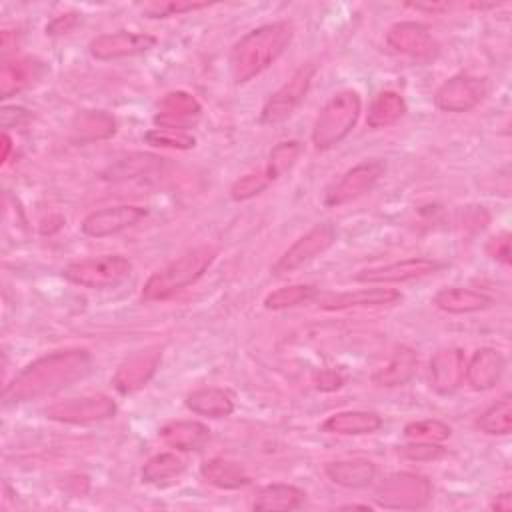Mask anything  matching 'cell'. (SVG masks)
Returning a JSON list of instances; mask_svg holds the SVG:
<instances>
[{
	"instance_id": "obj_16",
	"label": "cell",
	"mask_w": 512,
	"mask_h": 512,
	"mask_svg": "<svg viewBox=\"0 0 512 512\" xmlns=\"http://www.w3.org/2000/svg\"><path fill=\"white\" fill-rule=\"evenodd\" d=\"M202 112L200 102L184 90H172L158 102V112L154 114L156 128H170L186 132L198 120Z\"/></svg>"
},
{
	"instance_id": "obj_49",
	"label": "cell",
	"mask_w": 512,
	"mask_h": 512,
	"mask_svg": "<svg viewBox=\"0 0 512 512\" xmlns=\"http://www.w3.org/2000/svg\"><path fill=\"white\" fill-rule=\"evenodd\" d=\"M350 508H362V510H370V506H368V504H346V506H342V510H350Z\"/></svg>"
},
{
	"instance_id": "obj_28",
	"label": "cell",
	"mask_w": 512,
	"mask_h": 512,
	"mask_svg": "<svg viewBox=\"0 0 512 512\" xmlns=\"http://www.w3.org/2000/svg\"><path fill=\"white\" fill-rule=\"evenodd\" d=\"M186 408L198 416L208 418H226L234 412V400L230 392L216 386H206L190 392L186 396Z\"/></svg>"
},
{
	"instance_id": "obj_10",
	"label": "cell",
	"mask_w": 512,
	"mask_h": 512,
	"mask_svg": "<svg viewBox=\"0 0 512 512\" xmlns=\"http://www.w3.org/2000/svg\"><path fill=\"white\" fill-rule=\"evenodd\" d=\"M384 170H386V166L382 160H364V162L352 166L326 192L324 204L330 208H336V206L348 204V202L364 196L366 192H370L376 186V182L380 180Z\"/></svg>"
},
{
	"instance_id": "obj_20",
	"label": "cell",
	"mask_w": 512,
	"mask_h": 512,
	"mask_svg": "<svg viewBox=\"0 0 512 512\" xmlns=\"http://www.w3.org/2000/svg\"><path fill=\"white\" fill-rule=\"evenodd\" d=\"M418 356L410 346H396L382 366L372 374V382L380 388L404 386L416 372Z\"/></svg>"
},
{
	"instance_id": "obj_38",
	"label": "cell",
	"mask_w": 512,
	"mask_h": 512,
	"mask_svg": "<svg viewBox=\"0 0 512 512\" xmlns=\"http://www.w3.org/2000/svg\"><path fill=\"white\" fill-rule=\"evenodd\" d=\"M452 430L442 420H414L404 426V436L422 442H444L450 438Z\"/></svg>"
},
{
	"instance_id": "obj_43",
	"label": "cell",
	"mask_w": 512,
	"mask_h": 512,
	"mask_svg": "<svg viewBox=\"0 0 512 512\" xmlns=\"http://www.w3.org/2000/svg\"><path fill=\"white\" fill-rule=\"evenodd\" d=\"M76 14H62V16H56L48 26H46V34H66L68 30H72V26L76 24Z\"/></svg>"
},
{
	"instance_id": "obj_3",
	"label": "cell",
	"mask_w": 512,
	"mask_h": 512,
	"mask_svg": "<svg viewBox=\"0 0 512 512\" xmlns=\"http://www.w3.org/2000/svg\"><path fill=\"white\" fill-rule=\"evenodd\" d=\"M216 250L212 246H196L176 260L156 270L142 286V300L156 302L174 296L186 286L194 284L214 262Z\"/></svg>"
},
{
	"instance_id": "obj_4",
	"label": "cell",
	"mask_w": 512,
	"mask_h": 512,
	"mask_svg": "<svg viewBox=\"0 0 512 512\" xmlns=\"http://www.w3.org/2000/svg\"><path fill=\"white\" fill-rule=\"evenodd\" d=\"M362 112V100L356 90H340L320 108L312 126V144L316 150H330L340 144L356 126Z\"/></svg>"
},
{
	"instance_id": "obj_46",
	"label": "cell",
	"mask_w": 512,
	"mask_h": 512,
	"mask_svg": "<svg viewBox=\"0 0 512 512\" xmlns=\"http://www.w3.org/2000/svg\"><path fill=\"white\" fill-rule=\"evenodd\" d=\"M490 508L496 512H510L512 510V494L504 492V494L496 496V500L490 504Z\"/></svg>"
},
{
	"instance_id": "obj_40",
	"label": "cell",
	"mask_w": 512,
	"mask_h": 512,
	"mask_svg": "<svg viewBox=\"0 0 512 512\" xmlns=\"http://www.w3.org/2000/svg\"><path fill=\"white\" fill-rule=\"evenodd\" d=\"M212 6L210 2H190V0H172V2H146L140 6L142 14L148 18H168L184 12H194Z\"/></svg>"
},
{
	"instance_id": "obj_42",
	"label": "cell",
	"mask_w": 512,
	"mask_h": 512,
	"mask_svg": "<svg viewBox=\"0 0 512 512\" xmlns=\"http://www.w3.org/2000/svg\"><path fill=\"white\" fill-rule=\"evenodd\" d=\"M486 250H488V254H490L494 260H498V262H502V264H510V236H508V232H502V234L494 236V238L488 242Z\"/></svg>"
},
{
	"instance_id": "obj_24",
	"label": "cell",
	"mask_w": 512,
	"mask_h": 512,
	"mask_svg": "<svg viewBox=\"0 0 512 512\" xmlns=\"http://www.w3.org/2000/svg\"><path fill=\"white\" fill-rule=\"evenodd\" d=\"M400 292L394 288H362L354 292L336 294L320 304L324 310H350V308H374V306H388L400 300Z\"/></svg>"
},
{
	"instance_id": "obj_1",
	"label": "cell",
	"mask_w": 512,
	"mask_h": 512,
	"mask_svg": "<svg viewBox=\"0 0 512 512\" xmlns=\"http://www.w3.org/2000/svg\"><path fill=\"white\" fill-rule=\"evenodd\" d=\"M92 356L84 348L56 350L24 366L2 392L4 404H20L60 392L90 372Z\"/></svg>"
},
{
	"instance_id": "obj_33",
	"label": "cell",
	"mask_w": 512,
	"mask_h": 512,
	"mask_svg": "<svg viewBox=\"0 0 512 512\" xmlns=\"http://www.w3.org/2000/svg\"><path fill=\"white\" fill-rule=\"evenodd\" d=\"M160 160L162 158L146 154V152H134V154H128V156L116 160L114 164H110L102 172V178L104 180H112V182H122V180L138 178V176L154 170L160 164Z\"/></svg>"
},
{
	"instance_id": "obj_36",
	"label": "cell",
	"mask_w": 512,
	"mask_h": 512,
	"mask_svg": "<svg viewBox=\"0 0 512 512\" xmlns=\"http://www.w3.org/2000/svg\"><path fill=\"white\" fill-rule=\"evenodd\" d=\"M272 182H274V178L270 176V172H268L266 168L248 172V174L240 176L238 180H234V184L230 186V196H232V200H236V202L250 200V198L262 194Z\"/></svg>"
},
{
	"instance_id": "obj_25",
	"label": "cell",
	"mask_w": 512,
	"mask_h": 512,
	"mask_svg": "<svg viewBox=\"0 0 512 512\" xmlns=\"http://www.w3.org/2000/svg\"><path fill=\"white\" fill-rule=\"evenodd\" d=\"M432 302L436 308H440L448 314L480 312L494 304V300L488 294L472 290V288H462V286H450V288L438 290L434 294Z\"/></svg>"
},
{
	"instance_id": "obj_14",
	"label": "cell",
	"mask_w": 512,
	"mask_h": 512,
	"mask_svg": "<svg viewBox=\"0 0 512 512\" xmlns=\"http://www.w3.org/2000/svg\"><path fill=\"white\" fill-rule=\"evenodd\" d=\"M156 44V38L144 32L118 30L110 34H100L90 40L88 50L96 60H118L126 56H136L150 50Z\"/></svg>"
},
{
	"instance_id": "obj_32",
	"label": "cell",
	"mask_w": 512,
	"mask_h": 512,
	"mask_svg": "<svg viewBox=\"0 0 512 512\" xmlns=\"http://www.w3.org/2000/svg\"><path fill=\"white\" fill-rule=\"evenodd\" d=\"M184 470H186V462L176 452H160L146 460V464L140 470V476H142V482L146 484L162 486L180 478Z\"/></svg>"
},
{
	"instance_id": "obj_44",
	"label": "cell",
	"mask_w": 512,
	"mask_h": 512,
	"mask_svg": "<svg viewBox=\"0 0 512 512\" xmlns=\"http://www.w3.org/2000/svg\"><path fill=\"white\" fill-rule=\"evenodd\" d=\"M342 382H344V378H342L338 372H334V370H324V372H320V376L316 378V388H318V390H336V388L342 386Z\"/></svg>"
},
{
	"instance_id": "obj_27",
	"label": "cell",
	"mask_w": 512,
	"mask_h": 512,
	"mask_svg": "<svg viewBox=\"0 0 512 512\" xmlns=\"http://www.w3.org/2000/svg\"><path fill=\"white\" fill-rule=\"evenodd\" d=\"M200 476L206 484L220 490H238L250 482L244 466L228 458H210L200 466Z\"/></svg>"
},
{
	"instance_id": "obj_12",
	"label": "cell",
	"mask_w": 512,
	"mask_h": 512,
	"mask_svg": "<svg viewBox=\"0 0 512 512\" xmlns=\"http://www.w3.org/2000/svg\"><path fill=\"white\" fill-rule=\"evenodd\" d=\"M146 216V208L134 204H116L90 212L80 228L90 238H106L118 234L134 224H138Z\"/></svg>"
},
{
	"instance_id": "obj_6",
	"label": "cell",
	"mask_w": 512,
	"mask_h": 512,
	"mask_svg": "<svg viewBox=\"0 0 512 512\" xmlns=\"http://www.w3.org/2000/svg\"><path fill=\"white\" fill-rule=\"evenodd\" d=\"M316 74V64L306 62L294 70V74L266 100L260 112V124L274 126L288 120L306 98Z\"/></svg>"
},
{
	"instance_id": "obj_17",
	"label": "cell",
	"mask_w": 512,
	"mask_h": 512,
	"mask_svg": "<svg viewBox=\"0 0 512 512\" xmlns=\"http://www.w3.org/2000/svg\"><path fill=\"white\" fill-rule=\"evenodd\" d=\"M442 264L432 260V258H404L398 262H390L378 268H368L362 270L360 274H356L358 282H366V284H390V282H408V280H416L428 274H434Z\"/></svg>"
},
{
	"instance_id": "obj_26",
	"label": "cell",
	"mask_w": 512,
	"mask_h": 512,
	"mask_svg": "<svg viewBox=\"0 0 512 512\" xmlns=\"http://www.w3.org/2000/svg\"><path fill=\"white\" fill-rule=\"evenodd\" d=\"M324 474L342 488H364L374 480L376 466L366 458L334 460L324 466Z\"/></svg>"
},
{
	"instance_id": "obj_29",
	"label": "cell",
	"mask_w": 512,
	"mask_h": 512,
	"mask_svg": "<svg viewBox=\"0 0 512 512\" xmlns=\"http://www.w3.org/2000/svg\"><path fill=\"white\" fill-rule=\"evenodd\" d=\"M304 490L292 484H268L256 492L252 508L258 512H288L304 502Z\"/></svg>"
},
{
	"instance_id": "obj_19",
	"label": "cell",
	"mask_w": 512,
	"mask_h": 512,
	"mask_svg": "<svg viewBox=\"0 0 512 512\" xmlns=\"http://www.w3.org/2000/svg\"><path fill=\"white\" fill-rule=\"evenodd\" d=\"M464 352L460 348H442L430 360V386L438 394H452L464 382Z\"/></svg>"
},
{
	"instance_id": "obj_18",
	"label": "cell",
	"mask_w": 512,
	"mask_h": 512,
	"mask_svg": "<svg viewBox=\"0 0 512 512\" xmlns=\"http://www.w3.org/2000/svg\"><path fill=\"white\" fill-rule=\"evenodd\" d=\"M506 368V358L502 356L500 350L484 346L478 348L472 358L466 362L464 368V378L472 390H490L492 386L498 384Z\"/></svg>"
},
{
	"instance_id": "obj_5",
	"label": "cell",
	"mask_w": 512,
	"mask_h": 512,
	"mask_svg": "<svg viewBox=\"0 0 512 512\" xmlns=\"http://www.w3.org/2000/svg\"><path fill=\"white\" fill-rule=\"evenodd\" d=\"M130 274H132V262L122 254H104L96 258H84L68 264L62 270V276L68 282L78 284L82 288H90V290L116 288L124 280H128Z\"/></svg>"
},
{
	"instance_id": "obj_47",
	"label": "cell",
	"mask_w": 512,
	"mask_h": 512,
	"mask_svg": "<svg viewBox=\"0 0 512 512\" xmlns=\"http://www.w3.org/2000/svg\"><path fill=\"white\" fill-rule=\"evenodd\" d=\"M10 150H12V140H10V136H8V134H2V154H0L2 164L8 160Z\"/></svg>"
},
{
	"instance_id": "obj_35",
	"label": "cell",
	"mask_w": 512,
	"mask_h": 512,
	"mask_svg": "<svg viewBox=\"0 0 512 512\" xmlns=\"http://www.w3.org/2000/svg\"><path fill=\"white\" fill-rule=\"evenodd\" d=\"M316 296V288L310 284H290L282 286L274 292H270L264 298V308L266 310H286L304 302H310Z\"/></svg>"
},
{
	"instance_id": "obj_23",
	"label": "cell",
	"mask_w": 512,
	"mask_h": 512,
	"mask_svg": "<svg viewBox=\"0 0 512 512\" xmlns=\"http://www.w3.org/2000/svg\"><path fill=\"white\" fill-rule=\"evenodd\" d=\"M162 442L180 452L200 450L210 440V430L198 420H174L160 428Z\"/></svg>"
},
{
	"instance_id": "obj_11",
	"label": "cell",
	"mask_w": 512,
	"mask_h": 512,
	"mask_svg": "<svg viewBox=\"0 0 512 512\" xmlns=\"http://www.w3.org/2000/svg\"><path fill=\"white\" fill-rule=\"evenodd\" d=\"M488 92L486 80L470 74H456L448 78L434 94V104L442 112L462 114L476 108Z\"/></svg>"
},
{
	"instance_id": "obj_13",
	"label": "cell",
	"mask_w": 512,
	"mask_h": 512,
	"mask_svg": "<svg viewBox=\"0 0 512 512\" xmlns=\"http://www.w3.org/2000/svg\"><path fill=\"white\" fill-rule=\"evenodd\" d=\"M386 42L394 52L410 56V58H420V60L432 58L438 50V44L430 32V28L420 22H410V20L392 24L386 32Z\"/></svg>"
},
{
	"instance_id": "obj_7",
	"label": "cell",
	"mask_w": 512,
	"mask_h": 512,
	"mask_svg": "<svg viewBox=\"0 0 512 512\" xmlns=\"http://www.w3.org/2000/svg\"><path fill=\"white\" fill-rule=\"evenodd\" d=\"M432 484L414 472L390 474L376 490V504L390 510H416L430 502Z\"/></svg>"
},
{
	"instance_id": "obj_30",
	"label": "cell",
	"mask_w": 512,
	"mask_h": 512,
	"mask_svg": "<svg viewBox=\"0 0 512 512\" xmlns=\"http://www.w3.org/2000/svg\"><path fill=\"white\" fill-rule=\"evenodd\" d=\"M116 132V118L104 110H82L72 120V136L78 142L110 138Z\"/></svg>"
},
{
	"instance_id": "obj_37",
	"label": "cell",
	"mask_w": 512,
	"mask_h": 512,
	"mask_svg": "<svg viewBox=\"0 0 512 512\" xmlns=\"http://www.w3.org/2000/svg\"><path fill=\"white\" fill-rule=\"evenodd\" d=\"M300 150H302V146H300V142H296V140L278 142V144L270 150L268 164H266L264 168H266V170L270 172V176L276 180L278 176H282L284 172H288V170L294 166L296 158L300 156Z\"/></svg>"
},
{
	"instance_id": "obj_41",
	"label": "cell",
	"mask_w": 512,
	"mask_h": 512,
	"mask_svg": "<svg viewBox=\"0 0 512 512\" xmlns=\"http://www.w3.org/2000/svg\"><path fill=\"white\" fill-rule=\"evenodd\" d=\"M398 454L406 460H412V462H430V460H438L444 454V448L438 442L412 440L410 444L400 446Z\"/></svg>"
},
{
	"instance_id": "obj_45",
	"label": "cell",
	"mask_w": 512,
	"mask_h": 512,
	"mask_svg": "<svg viewBox=\"0 0 512 512\" xmlns=\"http://www.w3.org/2000/svg\"><path fill=\"white\" fill-rule=\"evenodd\" d=\"M28 118V112L24 108H16V106H6L2 108V126L10 128L16 126L20 122H24Z\"/></svg>"
},
{
	"instance_id": "obj_39",
	"label": "cell",
	"mask_w": 512,
	"mask_h": 512,
	"mask_svg": "<svg viewBox=\"0 0 512 512\" xmlns=\"http://www.w3.org/2000/svg\"><path fill=\"white\" fill-rule=\"evenodd\" d=\"M144 140L158 148H176V150H190L196 144V138L182 130L170 128H152L144 134Z\"/></svg>"
},
{
	"instance_id": "obj_48",
	"label": "cell",
	"mask_w": 512,
	"mask_h": 512,
	"mask_svg": "<svg viewBox=\"0 0 512 512\" xmlns=\"http://www.w3.org/2000/svg\"><path fill=\"white\" fill-rule=\"evenodd\" d=\"M406 6H410V8H414V10H432V12L448 8V4H406Z\"/></svg>"
},
{
	"instance_id": "obj_15",
	"label": "cell",
	"mask_w": 512,
	"mask_h": 512,
	"mask_svg": "<svg viewBox=\"0 0 512 512\" xmlns=\"http://www.w3.org/2000/svg\"><path fill=\"white\" fill-rule=\"evenodd\" d=\"M160 358H162L160 346H148L144 350H138L118 366L114 374V388L120 394H132L144 388L150 382V378L156 374Z\"/></svg>"
},
{
	"instance_id": "obj_34",
	"label": "cell",
	"mask_w": 512,
	"mask_h": 512,
	"mask_svg": "<svg viewBox=\"0 0 512 512\" xmlns=\"http://www.w3.org/2000/svg\"><path fill=\"white\" fill-rule=\"evenodd\" d=\"M480 432L490 436H506L512 430V400L510 396L500 398L490 408H486L476 420Z\"/></svg>"
},
{
	"instance_id": "obj_8",
	"label": "cell",
	"mask_w": 512,
	"mask_h": 512,
	"mask_svg": "<svg viewBox=\"0 0 512 512\" xmlns=\"http://www.w3.org/2000/svg\"><path fill=\"white\" fill-rule=\"evenodd\" d=\"M334 240H336V228L330 222L312 226L306 234L294 240V244L274 262L272 274L282 276L302 268L304 264H308L322 252H326L334 244Z\"/></svg>"
},
{
	"instance_id": "obj_21",
	"label": "cell",
	"mask_w": 512,
	"mask_h": 512,
	"mask_svg": "<svg viewBox=\"0 0 512 512\" xmlns=\"http://www.w3.org/2000/svg\"><path fill=\"white\" fill-rule=\"evenodd\" d=\"M42 70H44L42 62L36 58L20 56V58L6 60L0 70V98L6 100L26 90L40 78Z\"/></svg>"
},
{
	"instance_id": "obj_31",
	"label": "cell",
	"mask_w": 512,
	"mask_h": 512,
	"mask_svg": "<svg viewBox=\"0 0 512 512\" xmlns=\"http://www.w3.org/2000/svg\"><path fill=\"white\" fill-rule=\"evenodd\" d=\"M404 114H406L404 98L394 90H382L374 96V100L368 106L366 124L374 130L388 128L396 124Z\"/></svg>"
},
{
	"instance_id": "obj_2",
	"label": "cell",
	"mask_w": 512,
	"mask_h": 512,
	"mask_svg": "<svg viewBox=\"0 0 512 512\" xmlns=\"http://www.w3.org/2000/svg\"><path fill=\"white\" fill-rule=\"evenodd\" d=\"M294 26L286 20L258 26L246 32L230 50V76L236 84H246L270 68L290 46Z\"/></svg>"
},
{
	"instance_id": "obj_9",
	"label": "cell",
	"mask_w": 512,
	"mask_h": 512,
	"mask_svg": "<svg viewBox=\"0 0 512 512\" xmlns=\"http://www.w3.org/2000/svg\"><path fill=\"white\" fill-rule=\"evenodd\" d=\"M116 404L106 394H86L64 398L46 408V416L66 424H92L114 416Z\"/></svg>"
},
{
	"instance_id": "obj_22",
	"label": "cell",
	"mask_w": 512,
	"mask_h": 512,
	"mask_svg": "<svg viewBox=\"0 0 512 512\" xmlns=\"http://www.w3.org/2000/svg\"><path fill=\"white\" fill-rule=\"evenodd\" d=\"M384 424L382 416L370 410H342L328 416L322 422V430L340 436H362L380 430Z\"/></svg>"
}]
</instances>
